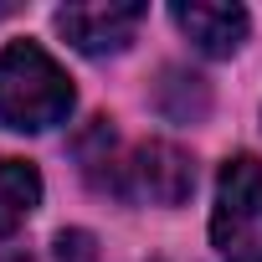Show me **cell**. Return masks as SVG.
<instances>
[{
  "instance_id": "1",
  "label": "cell",
  "mask_w": 262,
  "mask_h": 262,
  "mask_svg": "<svg viewBox=\"0 0 262 262\" xmlns=\"http://www.w3.org/2000/svg\"><path fill=\"white\" fill-rule=\"evenodd\" d=\"M77 108L72 77L36 47V41H11L0 52V123L16 134H47L67 123Z\"/></svg>"
},
{
  "instance_id": "2",
  "label": "cell",
  "mask_w": 262,
  "mask_h": 262,
  "mask_svg": "<svg viewBox=\"0 0 262 262\" xmlns=\"http://www.w3.org/2000/svg\"><path fill=\"white\" fill-rule=\"evenodd\" d=\"M211 242L231 262H262V165L236 155L221 165L216 206H211Z\"/></svg>"
},
{
  "instance_id": "3",
  "label": "cell",
  "mask_w": 262,
  "mask_h": 262,
  "mask_svg": "<svg viewBox=\"0 0 262 262\" xmlns=\"http://www.w3.org/2000/svg\"><path fill=\"white\" fill-rule=\"evenodd\" d=\"M195 190V160L170 144V139H149L123 155V180H118V201H139V206H185Z\"/></svg>"
},
{
  "instance_id": "4",
  "label": "cell",
  "mask_w": 262,
  "mask_h": 262,
  "mask_svg": "<svg viewBox=\"0 0 262 262\" xmlns=\"http://www.w3.org/2000/svg\"><path fill=\"white\" fill-rule=\"evenodd\" d=\"M149 6H62L52 21L82 57H118L144 26Z\"/></svg>"
},
{
  "instance_id": "5",
  "label": "cell",
  "mask_w": 262,
  "mask_h": 262,
  "mask_svg": "<svg viewBox=\"0 0 262 262\" xmlns=\"http://www.w3.org/2000/svg\"><path fill=\"white\" fill-rule=\"evenodd\" d=\"M170 16H175V26L195 41V52H206V57H231V52L247 41V31H252V16H247L242 6L190 0V6H175Z\"/></svg>"
},
{
  "instance_id": "6",
  "label": "cell",
  "mask_w": 262,
  "mask_h": 262,
  "mask_svg": "<svg viewBox=\"0 0 262 262\" xmlns=\"http://www.w3.org/2000/svg\"><path fill=\"white\" fill-rule=\"evenodd\" d=\"M72 155H77V170L88 175L93 190L103 195H118V180H123V144H118V128L108 118H93L82 134L72 139Z\"/></svg>"
},
{
  "instance_id": "7",
  "label": "cell",
  "mask_w": 262,
  "mask_h": 262,
  "mask_svg": "<svg viewBox=\"0 0 262 262\" xmlns=\"http://www.w3.org/2000/svg\"><path fill=\"white\" fill-rule=\"evenodd\" d=\"M36 206H41V175H36V165L0 155V236L21 231Z\"/></svg>"
},
{
  "instance_id": "8",
  "label": "cell",
  "mask_w": 262,
  "mask_h": 262,
  "mask_svg": "<svg viewBox=\"0 0 262 262\" xmlns=\"http://www.w3.org/2000/svg\"><path fill=\"white\" fill-rule=\"evenodd\" d=\"M206 108H211L206 82H201L195 72L170 67V72H165V82H160V113H165V118H175V123H195V118H206Z\"/></svg>"
},
{
  "instance_id": "9",
  "label": "cell",
  "mask_w": 262,
  "mask_h": 262,
  "mask_svg": "<svg viewBox=\"0 0 262 262\" xmlns=\"http://www.w3.org/2000/svg\"><path fill=\"white\" fill-rule=\"evenodd\" d=\"M98 242L93 231H57V262H93Z\"/></svg>"
},
{
  "instance_id": "10",
  "label": "cell",
  "mask_w": 262,
  "mask_h": 262,
  "mask_svg": "<svg viewBox=\"0 0 262 262\" xmlns=\"http://www.w3.org/2000/svg\"><path fill=\"white\" fill-rule=\"evenodd\" d=\"M0 262H31V252H21V247H0Z\"/></svg>"
}]
</instances>
